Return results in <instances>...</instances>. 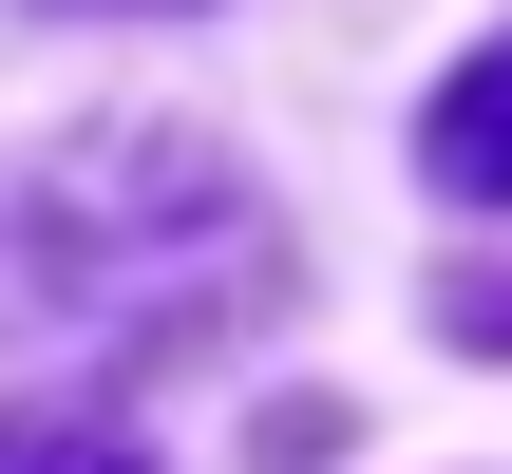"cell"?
<instances>
[{
  "instance_id": "obj_1",
  "label": "cell",
  "mask_w": 512,
  "mask_h": 474,
  "mask_svg": "<svg viewBox=\"0 0 512 474\" xmlns=\"http://www.w3.org/2000/svg\"><path fill=\"white\" fill-rule=\"evenodd\" d=\"M228 285H266V209L171 114H114L0 190V323L19 342H171Z\"/></svg>"
},
{
  "instance_id": "obj_4",
  "label": "cell",
  "mask_w": 512,
  "mask_h": 474,
  "mask_svg": "<svg viewBox=\"0 0 512 474\" xmlns=\"http://www.w3.org/2000/svg\"><path fill=\"white\" fill-rule=\"evenodd\" d=\"M437 323H456V342H494V361H512V266H456V304H437Z\"/></svg>"
},
{
  "instance_id": "obj_2",
  "label": "cell",
  "mask_w": 512,
  "mask_h": 474,
  "mask_svg": "<svg viewBox=\"0 0 512 474\" xmlns=\"http://www.w3.org/2000/svg\"><path fill=\"white\" fill-rule=\"evenodd\" d=\"M418 171H437L456 209H512V38H475V57L437 76V114H418Z\"/></svg>"
},
{
  "instance_id": "obj_3",
  "label": "cell",
  "mask_w": 512,
  "mask_h": 474,
  "mask_svg": "<svg viewBox=\"0 0 512 474\" xmlns=\"http://www.w3.org/2000/svg\"><path fill=\"white\" fill-rule=\"evenodd\" d=\"M0 474H152L114 418H0Z\"/></svg>"
}]
</instances>
